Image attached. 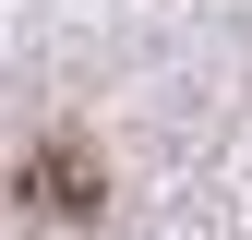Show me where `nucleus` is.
Here are the masks:
<instances>
[{
  "mask_svg": "<svg viewBox=\"0 0 252 240\" xmlns=\"http://www.w3.org/2000/svg\"><path fill=\"white\" fill-rule=\"evenodd\" d=\"M24 192H36L48 216H96V204H108V180H96V156H84V144H36Z\"/></svg>",
  "mask_w": 252,
  "mask_h": 240,
  "instance_id": "f257e3e1",
  "label": "nucleus"
}]
</instances>
